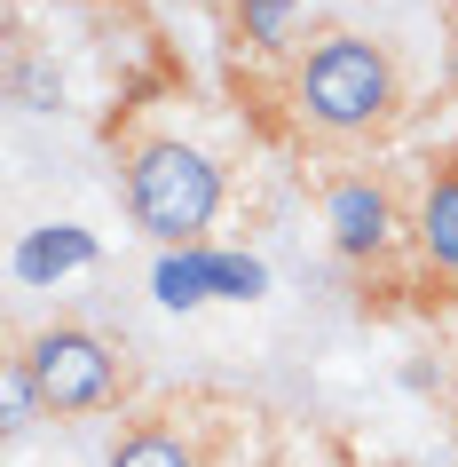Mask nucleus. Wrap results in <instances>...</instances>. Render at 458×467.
I'll list each match as a JSON object with an SVG mask.
<instances>
[{"label": "nucleus", "mask_w": 458, "mask_h": 467, "mask_svg": "<svg viewBox=\"0 0 458 467\" xmlns=\"http://www.w3.org/2000/svg\"><path fill=\"white\" fill-rule=\"evenodd\" d=\"M292 8H300V0H238V25H245V40H253V48H285Z\"/></svg>", "instance_id": "nucleus-7"}, {"label": "nucleus", "mask_w": 458, "mask_h": 467, "mask_svg": "<svg viewBox=\"0 0 458 467\" xmlns=\"http://www.w3.org/2000/svg\"><path fill=\"white\" fill-rule=\"evenodd\" d=\"M285 96H292V119L309 127L316 143H380L387 127L403 119V64L371 32L324 25L316 40H300Z\"/></svg>", "instance_id": "nucleus-1"}, {"label": "nucleus", "mask_w": 458, "mask_h": 467, "mask_svg": "<svg viewBox=\"0 0 458 467\" xmlns=\"http://www.w3.org/2000/svg\"><path fill=\"white\" fill-rule=\"evenodd\" d=\"M8 357L25 365V380H32V396H40V412H48V420H96V412H111V404L127 396L119 348L103 341L96 325H79V317L32 325Z\"/></svg>", "instance_id": "nucleus-3"}, {"label": "nucleus", "mask_w": 458, "mask_h": 467, "mask_svg": "<svg viewBox=\"0 0 458 467\" xmlns=\"http://www.w3.org/2000/svg\"><path fill=\"white\" fill-rule=\"evenodd\" d=\"M0 389H8V443L25 436L32 420H48V412H40V396H32V380H25V365H16V357L0 365Z\"/></svg>", "instance_id": "nucleus-8"}, {"label": "nucleus", "mask_w": 458, "mask_h": 467, "mask_svg": "<svg viewBox=\"0 0 458 467\" xmlns=\"http://www.w3.org/2000/svg\"><path fill=\"white\" fill-rule=\"evenodd\" d=\"M403 230L411 222H403V206H395V191H387L380 174H332V182H324V238H332L340 262L371 270V262L395 254Z\"/></svg>", "instance_id": "nucleus-4"}, {"label": "nucleus", "mask_w": 458, "mask_h": 467, "mask_svg": "<svg viewBox=\"0 0 458 467\" xmlns=\"http://www.w3.org/2000/svg\"><path fill=\"white\" fill-rule=\"evenodd\" d=\"M411 246L427 262L434 277H451L458 285V159L427 174V191H419V214H411Z\"/></svg>", "instance_id": "nucleus-5"}, {"label": "nucleus", "mask_w": 458, "mask_h": 467, "mask_svg": "<svg viewBox=\"0 0 458 467\" xmlns=\"http://www.w3.org/2000/svg\"><path fill=\"white\" fill-rule=\"evenodd\" d=\"M111 467H206L198 460V443L167 420H135L119 443H111Z\"/></svg>", "instance_id": "nucleus-6"}, {"label": "nucleus", "mask_w": 458, "mask_h": 467, "mask_svg": "<svg viewBox=\"0 0 458 467\" xmlns=\"http://www.w3.org/2000/svg\"><path fill=\"white\" fill-rule=\"evenodd\" d=\"M443 420H451V443H458V380H451V396H443Z\"/></svg>", "instance_id": "nucleus-9"}, {"label": "nucleus", "mask_w": 458, "mask_h": 467, "mask_svg": "<svg viewBox=\"0 0 458 467\" xmlns=\"http://www.w3.org/2000/svg\"><path fill=\"white\" fill-rule=\"evenodd\" d=\"M119 191H127V222L150 246H198L221 214V167L182 135H143L119 167Z\"/></svg>", "instance_id": "nucleus-2"}]
</instances>
